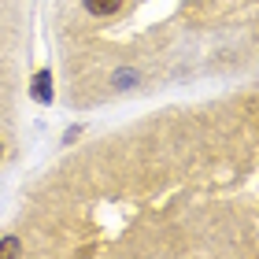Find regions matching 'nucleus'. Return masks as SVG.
<instances>
[{"mask_svg":"<svg viewBox=\"0 0 259 259\" xmlns=\"http://www.w3.org/2000/svg\"><path fill=\"white\" fill-rule=\"evenodd\" d=\"M85 8L93 15H115V11L122 8V0H85Z\"/></svg>","mask_w":259,"mask_h":259,"instance_id":"obj_1","label":"nucleus"},{"mask_svg":"<svg viewBox=\"0 0 259 259\" xmlns=\"http://www.w3.org/2000/svg\"><path fill=\"white\" fill-rule=\"evenodd\" d=\"M49 81H52V78H49V70H41V74L33 78V97H37L41 104H49V100H52V89H49Z\"/></svg>","mask_w":259,"mask_h":259,"instance_id":"obj_2","label":"nucleus"},{"mask_svg":"<svg viewBox=\"0 0 259 259\" xmlns=\"http://www.w3.org/2000/svg\"><path fill=\"white\" fill-rule=\"evenodd\" d=\"M22 248H19V241L15 237H8V241H0V255H19Z\"/></svg>","mask_w":259,"mask_h":259,"instance_id":"obj_3","label":"nucleus"}]
</instances>
